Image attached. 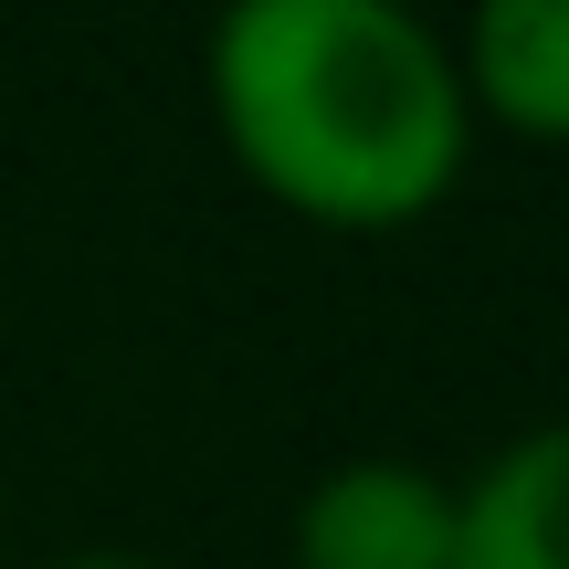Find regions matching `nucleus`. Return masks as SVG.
Instances as JSON below:
<instances>
[{"label": "nucleus", "mask_w": 569, "mask_h": 569, "mask_svg": "<svg viewBox=\"0 0 569 569\" xmlns=\"http://www.w3.org/2000/svg\"><path fill=\"white\" fill-rule=\"evenodd\" d=\"M201 74L232 169L317 232H411L475 169L453 42L401 0H243Z\"/></svg>", "instance_id": "1"}, {"label": "nucleus", "mask_w": 569, "mask_h": 569, "mask_svg": "<svg viewBox=\"0 0 569 569\" xmlns=\"http://www.w3.org/2000/svg\"><path fill=\"white\" fill-rule=\"evenodd\" d=\"M296 569H453V475L411 453H348L296 496Z\"/></svg>", "instance_id": "2"}, {"label": "nucleus", "mask_w": 569, "mask_h": 569, "mask_svg": "<svg viewBox=\"0 0 569 569\" xmlns=\"http://www.w3.org/2000/svg\"><path fill=\"white\" fill-rule=\"evenodd\" d=\"M453 569H569V411L507 432L453 486Z\"/></svg>", "instance_id": "3"}, {"label": "nucleus", "mask_w": 569, "mask_h": 569, "mask_svg": "<svg viewBox=\"0 0 569 569\" xmlns=\"http://www.w3.org/2000/svg\"><path fill=\"white\" fill-rule=\"evenodd\" d=\"M465 106L538 148H569V0H486L453 42Z\"/></svg>", "instance_id": "4"}, {"label": "nucleus", "mask_w": 569, "mask_h": 569, "mask_svg": "<svg viewBox=\"0 0 569 569\" xmlns=\"http://www.w3.org/2000/svg\"><path fill=\"white\" fill-rule=\"evenodd\" d=\"M42 569H169V559H138V549H74V559H42Z\"/></svg>", "instance_id": "5"}]
</instances>
